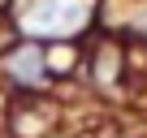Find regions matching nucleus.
<instances>
[{
	"instance_id": "1",
	"label": "nucleus",
	"mask_w": 147,
	"mask_h": 138,
	"mask_svg": "<svg viewBox=\"0 0 147 138\" xmlns=\"http://www.w3.org/2000/svg\"><path fill=\"white\" fill-rule=\"evenodd\" d=\"M18 17H22V30H30V35L65 39V35L87 26L91 0H26Z\"/></svg>"
},
{
	"instance_id": "2",
	"label": "nucleus",
	"mask_w": 147,
	"mask_h": 138,
	"mask_svg": "<svg viewBox=\"0 0 147 138\" xmlns=\"http://www.w3.org/2000/svg\"><path fill=\"white\" fill-rule=\"evenodd\" d=\"M43 69H48V65H43V56H39V52H18V56H13V74H18V78H26V82L43 78Z\"/></svg>"
},
{
	"instance_id": "3",
	"label": "nucleus",
	"mask_w": 147,
	"mask_h": 138,
	"mask_svg": "<svg viewBox=\"0 0 147 138\" xmlns=\"http://www.w3.org/2000/svg\"><path fill=\"white\" fill-rule=\"evenodd\" d=\"M138 30H143V35H147V9H143V17H138Z\"/></svg>"
}]
</instances>
